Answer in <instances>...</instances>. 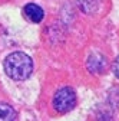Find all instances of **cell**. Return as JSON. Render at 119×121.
Listing matches in <instances>:
<instances>
[{
	"instance_id": "6da1fadb",
	"label": "cell",
	"mask_w": 119,
	"mask_h": 121,
	"mask_svg": "<svg viewBox=\"0 0 119 121\" xmlns=\"http://www.w3.org/2000/svg\"><path fill=\"white\" fill-rule=\"evenodd\" d=\"M33 71L32 58L23 52H13L4 59V72L9 78L22 81L30 77Z\"/></svg>"
},
{
	"instance_id": "7a4b0ae2",
	"label": "cell",
	"mask_w": 119,
	"mask_h": 121,
	"mask_svg": "<svg viewBox=\"0 0 119 121\" xmlns=\"http://www.w3.org/2000/svg\"><path fill=\"white\" fill-rule=\"evenodd\" d=\"M75 105H76V94L72 88L65 86L56 91V94L53 97V107L57 112L60 114L69 112L75 108Z\"/></svg>"
},
{
	"instance_id": "3957f363",
	"label": "cell",
	"mask_w": 119,
	"mask_h": 121,
	"mask_svg": "<svg viewBox=\"0 0 119 121\" xmlns=\"http://www.w3.org/2000/svg\"><path fill=\"white\" fill-rule=\"evenodd\" d=\"M106 58L103 56L102 53L99 52H93L91 53V56L87 58V62H86V66L89 69V72L92 73H102L103 71L106 69Z\"/></svg>"
},
{
	"instance_id": "277c9868",
	"label": "cell",
	"mask_w": 119,
	"mask_h": 121,
	"mask_svg": "<svg viewBox=\"0 0 119 121\" xmlns=\"http://www.w3.org/2000/svg\"><path fill=\"white\" fill-rule=\"evenodd\" d=\"M23 16L32 23H39L42 22L44 13H43V9L35 3H29L23 7Z\"/></svg>"
},
{
	"instance_id": "5b68a950",
	"label": "cell",
	"mask_w": 119,
	"mask_h": 121,
	"mask_svg": "<svg viewBox=\"0 0 119 121\" xmlns=\"http://www.w3.org/2000/svg\"><path fill=\"white\" fill-rule=\"evenodd\" d=\"M16 118L17 114L12 105L0 102V121H16Z\"/></svg>"
},
{
	"instance_id": "8992f818",
	"label": "cell",
	"mask_w": 119,
	"mask_h": 121,
	"mask_svg": "<svg viewBox=\"0 0 119 121\" xmlns=\"http://www.w3.org/2000/svg\"><path fill=\"white\" fill-rule=\"evenodd\" d=\"M79 2V7L85 12V13H92L98 9V0H78Z\"/></svg>"
},
{
	"instance_id": "52a82bcc",
	"label": "cell",
	"mask_w": 119,
	"mask_h": 121,
	"mask_svg": "<svg viewBox=\"0 0 119 121\" xmlns=\"http://www.w3.org/2000/svg\"><path fill=\"white\" fill-rule=\"evenodd\" d=\"M113 73L119 78V56L115 59V62H113Z\"/></svg>"
}]
</instances>
